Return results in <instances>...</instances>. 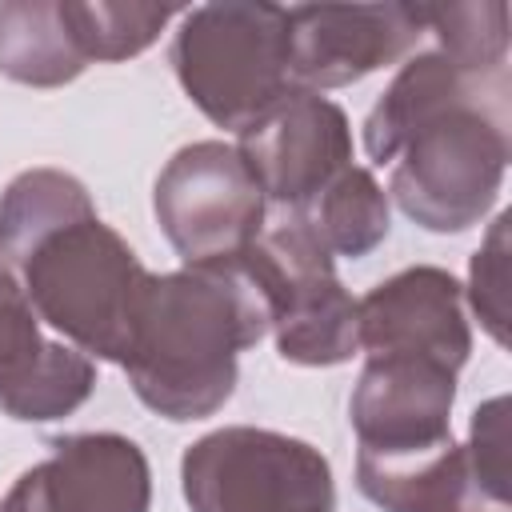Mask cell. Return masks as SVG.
Instances as JSON below:
<instances>
[{
	"label": "cell",
	"instance_id": "7",
	"mask_svg": "<svg viewBox=\"0 0 512 512\" xmlns=\"http://www.w3.org/2000/svg\"><path fill=\"white\" fill-rule=\"evenodd\" d=\"M264 192L236 144H184L156 176L152 212L184 264L236 260L264 228Z\"/></svg>",
	"mask_w": 512,
	"mask_h": 512
},
{
	"label": "cell",
	"instance_id": "2",
	"mask_svg": "<svg viewBox=\"0 0 512 512\" xmlns=\"http://www.w3.org/2000/svg\"><path fill=\"white\" fill-rule=\"evenodd\" d=\"M268 328V304L240 260L184 264L148 280L120 368L164 420H204L236 392L240 352Z\"/></svg>",
	"mask_w": 512,
	"mask_h": 512
},
{
	"label": "cell",
	"instance_id": "8",
	"mask_svg": "<svg viewBox=\"0 0 512 512\" xmlns=\"http://www.w3.org/2000/svg\"><path fill=\"white\" fill-rule=\"evenodd\" d=\"M264 200L284 212H304L348 164L352 132L340 104L320 92H288L236 144Z\"/></svg>",
	"mask_w": 512,
	"mask_h": 512
},
{
	"label": "cell",
	"instance_id": "23",
	"mask_svg": "<svg viewBox=\"0 0 512 512\" xmlns=\"http://www.w3.org/2000/svg\"><path fill=\"white\" fill-rule=\"evenodd\" d=\"M0 512H4V508H0Z\"/></svg>",
	"mask_w": 512,
	"mask_h": 512
},
{
	"label": "cell",
	"instance_id": "22",
	"mask_svg": "<svg viewBox=\"0 0 512 512\" xmlns=\"http://www.w3.org/2000/svg\"><path fill=\"white\" fill-rule=\"evenodd\" d=\"M36 308L24 296V288L16 284V276L0 264V372L24 364L40 344V324H36Z\"/></svg>",
	"mask_w": 512,
	"mask_h": 512
},
{
	"label": "cell",
	"instance_id": "14",
	"mask_svg": "<svg viewBox=\"0 0 512 512\" xmlns=\"http://www.w3.org/2000/svg\"><path fill=\"white\" fill-rule=\"evenodd\" d=\"M88 68L64 0H8L0 4V72L16 84L60 88Z\"/></svg>",
	"mask_w": 512,
	"mask_h": 512
},
{
	"label": "cell",
	"instance_id": "17",
	"mask_svg": "<svg viewBox=\"0 0 512 512\" xmlns=\"http://www.w3.org/2000/svg\"><path fill=\"white\" fill-rule=\"evenodd\" d=\"M304 220L332 256H368L388 236V192L360 164H348L308 208Z\"/></svg>",
	"mask_w": 512,
	"mask_h": 512
},
{
	"label": "cell",
	"instance_id": "21",
	"mask_svg": "<svg viewBox=\"0 0 512 512\" xmlns=\"http://www.w3.org/2000/svg\"><path fill=\"white\" fill-rule=\"evenodd\" d=\"M464 456L480 480V488L508 504V396H492L472 412Z\"/></svg>",
	"mask_w": 512,
	"mask_h": 512
},
{
	"label": "cell",
	"instance_id": "12",
	"mask_svg": "<svg viewBox=\"0 0 512 512\" xmlns=\"http://www.w3.org/2000/svg\"><path fill=\"white\" fill-rule=\"evenodd\" d=\"M456 372L428 356H368L348 416L364 452H420L452 436Z\"/></svg>",
	"mask_w": 512,
	"mask_h": 512
},
{
	"label": "cell",
	"instance_id": "6",
	"mask_svg": "<svg viewBox=\"0 0 512 512\" xmlns=\"http://www.w3.org/2000/svg\"><path fill=\"white\" fill-rule=\"evenodd\" d=\"M180 484L192 512H336L324 452L252 424L216 428L188 444Z\"/></svg>",
	"mask_w": 512,
	"mask_h": 512
},
{
	"label": "cell",
	"instance_id": "10",
	"mask_svg": "<svg viewBox=\"0 0 512 512\" xmlns=\"http://www.w3.org/2000/svg\"><path fill=\"white\" fill-rule=\"evenodd\" d=\"M148 504V456L120 432H76L52 440V452L0 500L4 512H148Z\"/></svg>",
	"mask_w": 512,
	"mask_h": 512
},
{
	"label": "cell",
	"instance_id": "1",
	"mask_svg": "<svg viewBox=\"0 0 512 512\" xmlns=\"http://www.w3.org/2000/svg\"><path fill=\"white\" fill-rule=\"evenodd\" d=\"M364 152L392 164L388 196L428 232H464L496 204L508 168V76L416 52L364 120Z\"/></svg>",
	"mask_w": 512,
	"mask_h": 512
},
{
	"label": "cell",
	"instance_id": "13",
	"mask_svg": "<svg viewBox=\"0 0 512 512\" xmlns=\"http://www.w3.org/2000/svg\"><path fill=\"white\" fill-rule=\"evenodd\" d=\"M356 484L384 512H508V504L492 500L480 488L464 444H456L452 436L420 452L360 448Z\"/></svg>",
	"mask_w": 512,
	"mask_h": 512
},
{
	"label": "cell",
	"instance_id": "18",
	"mask_svg": "<svg viewBox=\"0 0 512 512\" xmlns=\"http://www.w3.org/2000/svg\"><path fill=\"white\" fill-rule=\"evenodd\" d=\"M416 20L436 36V52L476 76L504 72L508 60V4H416Z\"/></svg>",
	"mask_w": 512,
	"mask_h": 512
},
{
	"label": "cell",
	"instance_id": "5",
	"mask_svg": "<svg viewBox=\"0 0 512 512\" xmlns=\"http://www.w3.org/2000/svg\"><path fill=\"white\" fill-rule=\"evenodd\" d=\"M256 292L268 304L276 352L288 364L332 368L352 360L356 300L344 292L332 252L320 244L304 212H280L264 220L260 236L236 256Z\"/></svg>",
	"mask_w": 512,
	"mask_h": 512
},
{
	"label": "cell",
	"instance_id": "3",
	"mask_svg": "<svg viewBox=\"0 0 512 512\" xmlns=\"http://www.w3.org/2000/svg\"><path fill=\"white\" fill-rule=\"evenodd\" d=\"M24 296L36 316L84 356L124 364L152 272L100 216L48 236L24 264Z\"/></svg>",
	"mask_w": 512,
	"mask_h": 512
},
{
	"label": "cell",
	"instance_id": "9",
	"mask_svg": "<svg viewBox=\"0 0 512 512\" xmlns=\"http://www.w3.org/2000/svg\"><path fill=\"white\" fill-rule=\"evenodd\" d=\"M288 20V72L300 92L356 84L404 60L424 28L416 4H296Z\"/></svg>",
	"mask_w": 512,
	"mask_h": 512
},
{
	"label": "cell",
	"instance_id": "20",
	"mask_svg": "<svg viewBox=\"0 0 512 512\" xmlns=\"http://www.w3.org/2000/svg\"><path fill=\"white\" fill-rule=\"evenodd\" d=\"M508 220V212L492 220L468 268V304L496 344H508Z\"/></svg>",
	"mask_w": 512,
	"mask_h": 512
},
{
	"label": "cell",
	"instance_id": "4",
	"mask_svg": "<svg viewBox=\"0 0 512 512\" xmlns=\"http://www.w3.org/2000/svg\"><path fill=\"white\" fill-rule=\"evenodd\" d=\"M172 68L192 104L220 128L244 132L288 92V20L280 4H200L180 12Z\"/></svg>",
	"mask_w": 512,
	"mask_h": 512
},
{
	"label": "cell",
	"instance_id": "15",
	"mask_svg": "<svg viewBox=\"0 0 512 512\" xmlns=\"http://www.w3.org/2000/svg\"><path fill=\"white\" fill-rule=\"evenodd\" d=\"M96 216L88 188L64 168H28L0 196V264L20 268L48 236Z\"/></svg>",
	"mask_w": 512,
	"mask_h": 512
},
{
	"label": "cell",
	"instance_id": "19",
	"mask_svg": "<svg viewBox=\"0 0 512 512\" xmlns=\"http://www.w3.org/2000/svg\"><path fill=\"white\" fill-rule=\"evenodd\" d=\"M64 16L72 24V36L84 52V60H128L144 52L180 8L168 4H84L64 0Z\"/></svg>",
	"mask_w": 512,
	"mask_h": 512
},
{
	"label": "cell",
	"instance_id": "16",
	"mask_svg": "<svg viewBox=\"0 0 512 512\" xmlns=\"http://www.w3.org/2000/svg\"><path fill=\"white\" fill-rule=\"evenodd\" d=\"M96 388V364L72 344L44 340L24 364L0 372V412L24 424H48L76 412Z\"/></svg>",
	"mask_w": 512,
	"mask_h": 512
},
{
	"label": "cell",
	"instance_id": "11",
	"mask_svg": "<svg viewBox=\"0 0 512 512\" xmlns=\"http://www.w3.org/2000/svg\"><path fill=\"white\" fill-rule=\"evenodd\" d=\"M356 340L368 356H428L460 372L472 352L464 288L444 268H404L356 300Z\"/></svg>",
	"mask_w": 512,
	"mask_h": 512
}]
</instances>
